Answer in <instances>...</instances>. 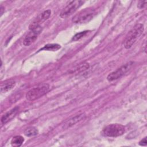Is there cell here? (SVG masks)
Wrapping results in <instances>:
<instances>
[{
  "mask_svg": "<svg viewBox=\"0 0 147 147\" xmlns=\"http://www.w3.org/2000/svg\"><path fill=\"white\" fill-rule=\"evenodd\" d=\"M24 138L21 136H16L13 137L11 141V145L13 146H20L24 142Z\"/></svg>",
  "mask_w": 147,
  "mask_h": 147,
  "instance_id": "cell-12",
  "label": "cell"
},
{
  "mask_svg": "<svg viewBox=\"0 0 147 147\" xmlns=\"http://www.w3.org/2000/svg\"><path fill=\"white\" fill-rule=\"evenodd\" d=\"M146 1H140L138 4H137V7L139 8V9H142L144 7V6H145L146 5Z\"/></svg>",
  "mask_w": 147,
  "mask_h": 147,
  "instance_id": "cell-17",
  "label": "cell"
},
{
  "mask_svg": "<svg viewBox=\"0 0 147 147\" xmlns=\"http://www.w3.org/2000/svg\"><path fill=\"white\" fill-rule=\"evenodd\" d=\"M19 110L18 107H15L9 111L4 114L1 117V123L2 124H5L10 120H11L17 114Z\"/></svg>",
  "mask_w": 147,
  "mask_h": 147,
  "instance_id": "cell-10",
  "label": "cell"
},
{
  "mask_svg": "<svg viewBox=\"0 0 147 147\" xmlns=\"http://www.w3.org/2000/svg\"><path fill=\"white\" fill-rule=\"evenodd\" d=\"M82 1H72L70 2L60 12V17L61 18H66L72 15L84 3Z\"/></svg>",
  "mask_w": 147,
  "mask_h": 147,
  "instance_id": "cell-6",
  "label": "cell"
},
{
  "mask_svg": "<svg viewBox=\"0 0 147 147\" xmlns=\"http://www.w3.org/2000/svg\"><path fill=\"white\" fill-rule=\"evenodd\" d=\"M0 10H1V16L3 14V11H4V10H5V9H4V7H3L2 6H1Z\"/></svg>",
  "mask_w": 147,
  "mask_h": 147,
  "instance_id": "cell-19",
  "label": "cell"
},
{
  "mask_svg": "<svg viewBox=\"0 0 147 147\" xmlns=\"http://www.w3.org/2000/svg\"><path fill=\"white\" fill-rule=\"evenodd\" d=\"M24 134L27 136V137H32V136H35L38 133V130L33 127V126H30L29 127H27L25 130H24Z\"/></svg>",
  "mask_w": 147,
  "mask_h": 147,
  "instance_id": "cell-13",
  "label": "cell"
},
{
  "mask_svg": "<svg viewBox=\"0 0 147 147\" xmlns=\"http://www.w3.org/2000/svg\"><path fill=\"white\" fill-rule=\"evenodd\" d=\"M51 14V10H46L41 13L36 18L35 20H34L29 25V28L34 27L35 26L40 25V23L46 21L50 17Z\"/></svg>",
  "mask_w": 147,
  "mask_h": 147,
  "instance_id": "cell-9",
  "label": "cell"
},
{
  "mask_svg": "<svg viewBox=\"0 0 147 147\" xmlns=\"http://www.w3.org/2000/svg\"><path fill=\"white\" fill-rule=\"evenodd\" d=\"M61 48L60 45L57 44H49L45 45L41 49L49 51H56Z\"/></svg>",
  "mask_w": 147,
  "mask_h": 147,
  "instance_id": "cell-14",
  "label": "cell"
},
{
  "mask_svg": "<svg viewBox=\"0 0 147 147\" xmlns=\"http://www.w3.org/2000/svg\"><path fill=\"white\" fill-rule=\"evenodd\" d=\"M88 32V31L87 30H85V31H83V32H80L78 33H76L73 37H72V40L75 41H78L79 40H80V38H82V37H83L84 36H86L87 34V33Z\"/></svg>",
  "mask_w": 147,
  "mask_h": 147,
  "instance_id": "cell-16",
  "label": "cell"
},
{
  "mask_svg": "<svg viewBox=\"0 0 147 147\" xmlns=\"http://www.w3.org/2000/svg\"><path fill=\"white\" fill-rule=\"evenodd\" d=\"M147 144V141H146V137L144 138L142 140H141L139 142V145L141 146H146Z\"/></svg>",
  "mask_w": 147,
  "mask_h": 147,
  "instance_id": "cell-18",
  "label": "cell"
},
{
  "mask_svg": "<svg viewBox=\"0 0 147 147\" xmlns=\"http://www.w3.org/2000/svg\"><path fill=\"white\" fill-rule=\"evenodd\" d=\"M29 29L30 31L27 34L23 41V44L25 46L31 45L37 40V36L41 33L42 28L41 25H37Z\"/></svg>",
  "mask_w": 147,
  "mask_h": 147,
  "instance_id": "cell-7",
  "label": "cell"
},
{
  "mask_svg": "<svg viewBox=\"0 0 147 147\" xmlns=\"http://www.w3.org/2000/svg\"><path fill=\"white\" fill-rule=\"evenodd\" d=\"M125 131V127L123 125L118 123H112L103 127L101 134L105 137H115L122 136Z\"/></svg>",
  "mask_w": 147,
  "mask_h": 147,
  "instance_id": "cell-3",
  "label": "cell"
},
{
  "mask_svg": "<svg viewBox=\"0 0 147 147\" xmlns=\"http://www.w3.org/2000/svg\"><path fill=\"white\" fill-rule=\"evenodd\" d=\"M16 86V82L14 80H7L1 83V92L2 93L7 92L13 89Z\"/></svg>",
  "mask_w": 147,
  "mask_h": 147,
  "instance_id": "cell-11",
  "label": "cell"
},
{
  "mask_svg": "<svg viewBox=\"0 0 147 147\" xmlns=\"http://www.w3.org/2000/svg\"><path fill=\"white\" fill-rule=\"evenodd\" d=\"M49 90V85L47 83L40 84L30 89L25 95L27 100L33 101L44 95Z\"/></svg>",
  "mask_w": 147,
  "mask_h": 147,
  "instance_id": "cell-2",
  "label": "cell"
},
{
  "mask_svg": "<svg viewBox=\"0 0 147 147\" xmlns=\"http://www.w3.org/2000/svg\"><path fill=\"white\" fill-rule=\"evenodd\" d=\"M95 13V11L92 9H85L76 14L72 21L75 24H86L94 18Z\"/></svg>",
  "mask_w": 147,
  "mask_h": 147,
  "instance_id": "cell-4",
  "label": "cell"
},
{
  "mask_svg": "<svg viewBox=\"0 0 147 147\" xmlns=\"http://www.w3.org/2000/svg\"><path fill=\"white\" fill-rule=\"evenodd\" d=\"M86 118V115L84 113H81L78 115H75L74 117H72L70 118L69 119H67L64 122V123L62 125V128L64 129H68L72 126L75 125L78 122H79L80 121L83 120Z\"/></svg>",
  "mask_w": 147,
  "mask_h": 147,
  "instance_id": "cell-8",
  "label": "cell"
},
{
  "mask_svg": "<svg viewBox=\"0 0 147 147\" xmlns=\"http://www.w3.org/2000/svg\"><path fill=\"white\" fill-rule=\"evenodd\" d=\"M144 32V25L142 24L136 25L127 33L124 40L123 45L126 49L130 48L140 37Z\"/></svg>",
  "mask_w": 147,
  "mask_h": 147,
  "instance_id": "cell-1",
  "label": "cell"
},
{
  "mask_svg": "<svg viewBox=\"0 0 147 147\" xmlns=\"http://www.w3.org/2000/svg\"><path fill=\"white\" fill-rule=\"evenodd\" d=\"M90 65L88 63H83V64H80V65H79L77 67H76L74 69V72H81V71H83L87 69H88L89 68Z\"/></svg>",
  "mask_w": 147,
  "mask_h": 147,
  "instance_id": "cell-15",
  "label": "cell"
},
{
  "mask_svg": "<svg viewBox=\"0 0 147 147\" xmlns=\"http://www.w3.org/2000/svg\"><path fill=\"white\" fill-rule=\"evenodd\" d=\"M134 62L129 61L125 64L122 65L121 67L117 69L115 71L110 73L107 76V80L109 82H112L118 79L127 72L133 66Z\"/></svg>",
  "mask_w": 147,
  "mask_h": 147,
  "instance_id": "cell-5",
  "label": "cell"
}]
</instances>
